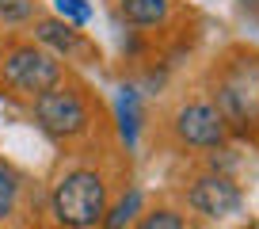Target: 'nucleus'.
Wrapping results in <instances>:
<instances>
[{
    "label": "nucleus",
    "instance_id": "obj_4",
    "mask_svg": "<svg viewBox=\"0 0 259 229\" xmlns=\"http://www.w3.org/2000/svg\"><path fill=\"white\" fill-rule=\"evenodd\" d=\"M176 138L191 149H221L229 138V126L213 103H183L176 111Z\"/></svg>",
    "mask_w": 259,
    "mask_h": 229
},
{
    "label": "nucleus",
    "instance_id": "obj_15",
    "mask_svg": "<svg viewBox=\"0 0 259 229\" xmlns=\"http://www.w3.org/2000/svg\"><path fill=\"white\" fill-rule=\"evenodd\" d=\"M248 229H259V225H248Z\"/></svg>",
    "mask_w": 259,
    "mask_h": 229
},
{
    "label": "nucleus",
    "instance_id": "obj_11",
    "mask_svg": "<svg viewBox=\"0 0 259 229\" xmlns=\"http://www.w3.org/2000/svg\"><path fill=\"white\" fill-rule=\"evenodd\" d=\"M54 12H57V19H65V23H73V27H84L92 19L88 0H54Z\"/></svg>",
    "mask_w": 259,
    "mask_h": 229
},
{
    "label": "nucleus",
    "instance_id": "obj_2",
    "mask_svg": "<svg viewBox=\"0 0 259 229\" xmlns=\"http://www.w3.org/2000/svg\"><path fill=\"white\" fill-rule=\"evenodd\" d=\"M61 77H65V69L57 61V54H50L38 42H16L0 57V81L12 92H19V96L34 99L42 92H50L54 84H61Z\"/></svg>",
    "mask_w": 259,
    "mask_h": 229
},
{
    "label": "nucleus",
    "instance_id": "obj_8",
    "mask_svg": "<svg viewBox=\"0 0 259 229\" xmlns=\"http://www.w3.org/2000/svg\"><path fill=\"white\" fill-rule=\"evenodd\" d=\"M122 16L138 27H156L168 16V0H118Z\"/></svg>",
    "mask_w": 259,
    "mask_h": 229
},
{
    "label": "nucleus",
    "instance_id": "obj_13",
    "mask_svg": "<svg viewBox=\"0 0 259 229\" xmlns=\"http://www.w3.org/2000/svg\"><path fill=\"white\" fill-rule=\"evenodd\" d=\"M34 16V0H0V19L4 23H19V19Z\"/></svg>",
    "mask_w": 259,
    "mask_h": 229
},
{
    "label": "nucleus",
    "instance_id": "obj_9",
    "mask_svg": "<svg viewBox=\"0 0 259 229\" xmlns=\"http://www.w3.org/2000/svg\"><path fill=\"white\" fill-rule=\"evenodd\" d=\"M141 214V191H126V195L118 199V206H114L111 214H103V229H126L130 221Z\"/></svg>",
    "mask_w": 259,
    "mask_h": 229
},
{
    "label": "nucleus",
    "instance_id": "obj_3",
    "mask_svg": "<svg viewBox=\"0 0 259 229\" xmlns=\"http://www.w3.org/2000/svg\"><path fill=\"white\" fill-rule=\"evenodd\" d=\"M31 111H34V123L57 141L80 138V134L88 130V103H84V96L76 88H69V84H54L50 92L34 96Z\"/></svg>",
    "mask_w": 259,
    "mask_h": 229
},
{
    "label": "nucleus",
    "instance_id": "obj_12",
    "mask_svg": "<svg viewBox=\"0 0 259 229\" xmlns=\"http://www.w3.org/2000/svg\"><path fill=\"white\" fill-rule=\"evenodd\" d=\"M138 229H187V221H183V214L160 206V210H149L145 218L138 221Z\"/></svg>",
    "mask_w": 259,
    "mask_h": 229
},
{
    "label": "nucleus",
    "instance_id": "obj_14",
    "mask_svg": "<svg viewBox=\"0 0 259 229\" xmlns=\"http://www.w3.org/2000/svg\"><path fill=\"white\" fill-rule=\"evenodd\" d=\"M240 4H244L248 12H259V0H240Z\"/></svg>",
    "mask_w": 259,
    "mask_h": 229
},
{
    "label": "nucleus",
    "instance_id": "obj_7",
    "mask_svg": "<svg viewBox=\"0 0 259 229\" xmlns=\"http://www.w3.org/2000/svg\"><path fill=\"white\" fill-rule=\"evenodd\" d=\"M114 111H118V134H122V141L134 145V141H138V126H141L138 88H118V103H114Z\"/></svg>",
    "mask_w": 259,
    "mask_h": 229
},
{
    "label": "nucleus",
    "instance_id": "obj_10",
    "mask_svg": "<svg viewBox=\"0 0 259 229\" xmlns=\"http://www.w3.org/2000/svg\"><path fill=\"white\" fill-rule=\"evenodd\" d=\"M19 199V176L12 164H0V221H8V214L16 210Z\"/></svg>",
    "mask_w": 259,
    "mask_h": 229
},
{
    "label": "nucleus",
    "instance_id": "obj_1",
    "mask_svg": "<svg viewBox=\"0 0 259 229\" xmlns=\"http://www.w3.org/2000/svg\"><path fill=\"white\" fill-rule=\"evenodd\" d=\"M50 210H54L57 225L65 229H96L103 225L107 214V183L103 176L80 168V172H65L54 183L50 195Z\"/></svg>",
    "mask_w": 259,
    "mask_h": 229
},
{
    "label": "nucleus",
    "instance_id": "obj_6",
    "mask_svg": "<svg viewBox=\"0 0 259 229\" xmlns=\"http://www.w3.org/2000/svg\"><path fill=\"white\" fill-rule=\"evenodd\" d=\"M34 42L46 46L50 54H57V57H69V54H76V50L84 46L80 31H76L73 23H65V19H38V23H34Z\"/></svg>",
    "mask_w": 259,
    "mask_h": 229
},
{
    "label": "nucleus",
    "instance_id": "obj_5",
    "mask_svg": "<svg viewBox=\"0 0 259 229\" xmlns=\"http://www.w3.org/2000/svg\"><path fill=\"white\" fill-rule=\"evenodd\" d=\"M187 203H191L198 214H206V218H229V214H236L244 206V191L236 187L229 176L210 172V176H202V180L191 183Z\"/></svg>",
    "mask_w": 259,
    "mask_h": 229
}]
</instances>
